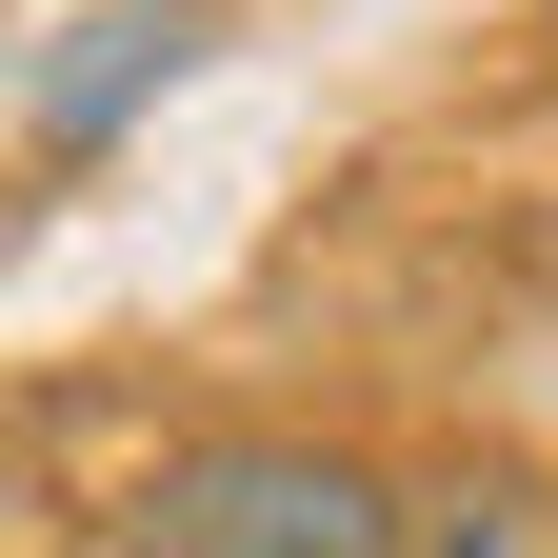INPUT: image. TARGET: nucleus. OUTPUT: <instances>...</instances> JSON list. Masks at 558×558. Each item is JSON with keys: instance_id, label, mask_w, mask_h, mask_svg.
I'll list each match as a JSON object with an SVG mask.
<instances>
[{"instance_id": "7ed1b4c3", "label": "nucleus", "mask_w": 558, "mask_h": 558, "mask_svg": "<svg viewBox=\"0 0 558 558\" xmlns=\"http://www.w3.org/2000/svg\"><path fill=\"white\" fill-rule=\"evenodd\" d=\"M418 558H558V459H439L418 478Z\"/></svg>"}, {"instance_id": "f03ea898", "label": "nucleus", "mask_w": 558, "mask_h": 558, "mask_svg": "<svg viewBox=\"0 0 558 558\" xmlns=\"http://www.w3.org/2000/svg\"><path fill=\"white\" fill-rule=\"evenodd\" d=\"M199 40H220V0H100V21H60L21 60V140H40V160H100L140 100L199 81Z\"/></svg>"}, {"instance_id": "f257e3e1", "label": "nucleus", "mask_w": 558, "mask_h": 558, "mask_svg": "<svg viewBox=\"0 0 558 558\" xmlns=\"http://www.w3.org/2000/svg\"><path fill=\"white\" fill-rule=\"evenodd\" d=\"M120 558H418V478H379L360 439L220 418L120 478Z\"/></svg>"}]
</instances>
